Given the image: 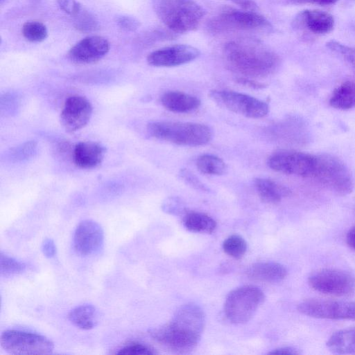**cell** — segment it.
<instances>
[{
  "mask_svg": "<svg viewBox=\"0 0 355 355\" xmlns=\"http://www.w3.org/2000/svg\"><path fill=\"white\" fill-rule=\"evenodd\" d=\"M205 323V316L197 304L189 303L180 306L171 321L150 331L158 343L178 353H187L200 341Z\"/></svg>",
  "mask_w": 355,
  "mask_h": 355,
  "instance_id": "obj_1",
  "label": "cell"
},
{
  "mask_svg": "<svg viewBox=\"0 0 355 355\" xmlns=\"http://www.w3.org/2000/svg\"><path fill=\"white\" fill-rule=\"evenodd\" d=\"M224 56L228 67L245 77L262 78L272 73L279 57L254 40L233 41L225 44Z\"/></svg>",
  "mask_w": 355,
  "mask_h": 355,
  "instance_id": "obj_2",
  "label": "cell"
},
{
  "mask_svg": "<svg viewBox=\"0 0 355 355\" xmlns=\"http://www.w3.org/2000/svg\"><path fill=\"white\" fill-rule=\"evenodd\" d=\"M153 8L164 24L176 33L196 30L205 15L194 0H151Z\"/></svg>",
  "mask_w": 355,
  "mask_h": 355,
  "instance_id": "obj_3",
  "label": "cell"
},
{
  "mask_svg": "<svg viewBox=\"0 0 355 355\" xmlns=\"http://www.w3.org/2000/svg\"><path fill=\"white\" fill-rule=\"evenodd\" d=\"M147 131L153 137L181 146H202L211 138L210 128L198 123L154 121L148 124Z\"/></svg>",
  "mask_w": 355,
  "mask_h": 355,
  "instance_id": "obj_4",
  "label": "cell"
},
{
  "mask_svg": "<svg viewBox=\"0 0 355 355\" xmlns=\"http://www.w3.org/2000/svg\"><path fill=\"white\" fill-rule=\"evenodd\" d=\"M311 178L340 195L350 193L354 187L352 175L346 164L329 154L315 155Z\"/></svg>",
  "mask_w": 355,
  "mask_h": 355,
  "instance_id": "obj_5",
  "label": "cell"
},
{
  "mask_svg": "<svg viewBox=\"0 0 355 355\" xmlns=\"http://www.w3.org/2000/svg\"><path fill=\"white\" fill-rule=\"evenodd\" d=\"M264 299V293L257 286L237 288L228 294L224 304V313L232 323H245L253 317Z\"/></svg>",
  "mask_w": 355,
  "mask_h": 355,
  "instance_id": "obj_6",
  "label": "cell"
},
{
  "mask_svg": "<svg viewBox=\"0 0 355 355\" xmlns=\"http://www.w3.org/2000/svg\"><path fill=\"white\" fill-rule=\"evenodd\" d=\"M0 344L8 353L18 355L48 354L54 348L52 341L44 336L14 329L2 333Z\"/></svg>",
  "mask_w": 355,
  "mask_h": 355,
  "instance_id": "obj_7",
  "label": "cell"
},
{
  "mask_svg": "<svg viewBox=\"0 0 355 355\" xmlns=\"http://www.w3.org/2000/svg\"><path fill=\"white\" fill-rule=\"evenodd\" d=\"M209 95L219 105L248 118H262L269 111L266 103L248 94L234 91L214 90Z\"/></svg>",
  "mask_w": 355,
  "mask_h": 355,
  "instance_id": "obj_8",
  "label": "cell"
},
{
  "mask_svg": "<svg viewBox=\"0 0 355 355\" xmlns=\"http://www.w3.org/2000/svg\"><path fill=\"white\" fill-rule=\"evenodd\" d=\"M308 282L313 289L324 294L341 296L355 291L354 276L340 269L318 270L309 277Z\"/></svg>",
  "mask_w": 355,
  "mask_h": 355,
  "instance_id": "obj_9",
  "label": "cell"
},
{
  "mask_svg": "<svg viewBox=\"0 0 355 355\" xmlns=\"http://www.w3.org/2000/svg\"><path fill=\"white\" fill-rule=\"evenodd\" d=\"M209 26L216 32L228 30L258 31L269 29L271 27L265 17L254 11H241L231 8L225 9L214 18Z\"/></svg>",
  "mask_w": 355,
  "mask_h": 355,
  "instance_id": "obj_10",
  "label": "cell"
},
{
  "mask_svg": "<svg viewBox=\"0 0 355 355\" xmlns=\"http://www.w3.org/2000/svg\"><path fill=\"white\" fill-rule=\"evenodd\" d=\"M314 163L315 155L293 150H277L268 159V166L275 171L310 178Z\"/></svg>",
  "mask_w": 355,
  "mask_h": 355,
  "instance_id": "obj_11",
  "label": "cell"
},
{
  "mask_svg": "<svg viewBox=\"0 0 355 355\" xmlns=\"http://www.w3.org/2000/svg\"><path fill=\"white\" fill-rule=\"evenodd\" d=\"M301 313L316 318L355 320V302L308 300L297 306Z\"/></svg>",
  "mask_w": 355,
  "mask_h": 355,
  "instance_id": "obj_12",
  "label": "cell"
},
{
  "mask_svg": "<svg viewBox=\"0 0 355 355\" xmlns=\"http://www.w3.org/2000/svg\"><path fill=\"white\" fill-rule=\"evenodd\" d=\"M92 105L84 96L73 95L69 97L60 114V122L68 132H75L84 128L92 114Z\"/></svg>",
  "mask_w": 355,
  "mask_h": 355,
  "instance_id": "obj_13",
  "label": "cell"
},
{
  "mask_svg": "<svg viewBox=\"0 0 355 355\" xmlns=\"http://www.w3.org/2000/svg\"><path fill=\"white\" fill-rule=\"evenodd\" d=\"M200 51L188 44H176L157 49L147 57L148 63L154 67H172L189 63L200 55Z\"/></svg>",
  "mask_w": 355,
  "mask_h": 355,
  "instance_id": "obj_14",
  "label": "cell"
},
{
  "mask_svg": "<svg viewBox=\"0 0 355 355\" xmlns=\"http://www.w3.org/2000/svg\"><path fill=\"white\" fill-rule=\"evenodd\" d=\"M104 234L100 225L92 220L81 221L73 236L75 250L82 255L98 252L103 246Z\"/></svg>",
  "mask_w": 355,
  "mask_h": 355,
  "instance_id": "obj_15",
  "label": "cell"
},
{
  "mask_svg": "<svg viewBox=\"0 0 355 355\" xmlns=\"http://www.w3.org/2000/svg\"><path fill=\"white\" fill-rule=\"evenodd\" d=\"M110 47L106 38L99 35L88 36L71 48L69 56L76 63H92L103 58L108 53Z\"/></svg>",
  "mask_w": 355,
  "mask_h": 355,
  "instance_id": "obj_16",
  "label": "cell"
},
{
  "mask_svg": "<svg viewBox=\"0 0 355 355\" xmlns=\"http://www.w3.org/2000/svg\"><path fill=\"white\" fill-rule=\"evenodd\" d=\"M105 155V148L95 141H81L77 144L73 150V161L82 168H92L98 166Z\"/></svg>",
  "mask_w": 355,
  "mask_h": 355,
  "instance_id": "obj_17",
  "label": "cell"
},
{
  "mask_svg": "<svg viewBox=\"0 0 355 355\" xmlns=\"http://www.w3.org/2000/svg\"><path fill=\"white\" fill-rule=\"evenodd\" d=\"M295 23H300L313 33L326 34L333 30L334 18L324 11L306 10L297 17Z\"/></svg>",
  "mask_w": 355,
  "mask_h": 355,
  "instance_id": "obj_18",
  "label": "cell"
},
{
  "mask_svg": "<svg viewBox=\"0 0 355 355\" xmlns=\"http://www.w3.org/2000/svg\"><path fill=\"white\" fill-rule=\"evenodd\" d=\"M247 276L253 280L276 283L282 281L287 275L286 268L277 262H259L249 266Z\"/></svg>",
  "mask_w": 355,
  "mask_h": 355,
  "instance_id": "obj_19",
  "label": "cell"
},
{
  "mask_svg": "<svg viewBox=\"0 0 355 355\" xmlns=\"http://www.w3.org/2000/svg\"><path fill=\"white\" fill-rule=\"evenodd\" d=\"M162 105L168 110L175 113L192 112L200 105L196 96L178 91H168L161 97Z\"/></svg>",
  "mask_w": 355,
  "mask_h": 355,
  "instance_id": "obj_20",
  "label": "cell"
},
{
  "mask_svg": "<svg viewBox=\"0 0 355 355\" xmlns=\"http://www.w3.org/2000/svg\"><path fill=\"white\" fill-rule=\"evenodd\" d=\"M254 183L259 198L266 203H277L291 193L287 187L270 179L256 178Z\"/></svg>",
  "mask_w": 355,
  "mask_h": 355,
  "instance_id": "obj_21",
  "label": "cell"
},
{
  "mask_svg": "<svg viewBox=\"0 0 355 355\" xmlns=\"http://www.w3.org/2000/svg\"><path fill=\"white\" fill-rule=\"evenodd\" d=\"M68 318L76 327L89 330L97 324L98 312L92 304H82L72 309L69 313Z\"/></svg>",
  "mask_w": 355,
  "mask_h": 355,
  "instance_id": "obj_22",
  "label": "cell"
},
{
  "mask_svg": "<svg viewBox=\"0 0 355 355\" xmlns=\"http://www.w3.org/2000/svg\"><path fill=\"white\" fill-rule=\"evenodd\" d=\"M327 347L336 354H355V328L338 331L327 343Z\"/></svg>",
  "mask_w": 355,
  "mask_h": 355,
  "instance_id": "obj_23",
  "label": "cell"
},
{
  "mask_svg": "<svg viewBox=\"0 0 355 355\" xmlns=\"http://www.w3.org/2000/svg\"><path fill=\"white\" fill-rule=\"evenodd\" d=\"M329 104L339 110H349L355 107V82L347 81L333 92Z\"/></svg>",
  "mask_w": 355,
  "mask_h": 355,
  "instance_id": "obj_24",
  "label": "cell"
},
{
  "mask_svg": "<svg viewBox=\"0 0 355 355\" xmlns=\"http://www.w3.org/2000/svg\"><path fill=\"white\" fill-rule=\"evenodd\" d=\"M183 223L188 230L199 233H211L216 227V221L211 216L200 212L187 213Z\"/></svg>",
  "mask_w": 355,
  "mask_h": 355,
  "instance_id": "obj_25",
  "label": "cell"
},
{
  "mask_svg": "<svg viewBox=\"0 0 355 355\" xmlns=\"http://www.w3.org/2000/svg\"><path fill=\"white\" fill-rule=\"evenodd\" d=\"M196 166L202 173L220 175L225 173L227 166L220 157L213 155H202L196 159Z\"/></svg>",
  "mask_w": 355,
  "mask_h": 355,
  "instance_id": "obj_26",
  "label": "cell"
},
{
  "mask_svg": "<svg viewBox=\"0 0 355 355\" xmlns=\"http://www.w3.org/2000/svg\"><path fill=\"white\" fill-rule=\"evenodd\" d=\"M21 33L27 40L33 42H42L48 36L46 26L38 21L25 22L22 26Z\"/></svg>",
  "mask_w": 355,
  "mask_h": 355,
  "instance_id": "obj_27",
  "label": "cell"
},
{
  "mask_svg": "<svg viewBox=\"0 0 355 355\" xmlns=\"http://www.w3.org/2000/svg\"><path fill=\"white\" fill-rule=\"evenodd\" d=\"M223 248L229 256L235 259H240L246 252L247 243L241 236L233 234L224 241Z\"/></svg>",
  "mask_w": 355,
  "mask_h": 355,
  "instance_id": "obj_28",
  "label": "cell"
},
{
  "mask_svg": "<svg viewBox=\"0 0 355 355\" xmlns=\"http://www.w3.org/2000/svg\"><path fill=\"white\" fill-rule=\"evenodd\" d=\"M26 265L3 252L0 254V271L5 276L17 275L23 272Z\"/></svg>",
  "mask_w": 355,
  "mask_h": 355,
  "instance_id": "obj_29",
  "label": "cell"
},
{
  "mask_svg": "<svg viewBox=\"0 0 355 355\" xmlns=\"http://www.w3.org/2000/svg\"><path fill=\"white\" fill-rule=\"evenodd\" d=\"M75 27L82 32H90L97 28L98 21L90 12L82 9L75 16Z\"/></svg>",
  "mask_w": 355,
  "mask_h": 355,
  "instance_id": "obj_30",
  "label": "cell"
},
{
  "mask_svg": "<svg viewBox=\"0 0 355 355\" xmlns=\"http://www.w3.org/2000/svg\"><path fill=\"white\" fill-rule=\"evenodd\" d=\"M36 150V142L28 141L13 148L10 153V157L17 162L27 159L33 156Z\"/></svg>",
  "mask_w": 355,
  "mask_h": 355,
  "instance_id": "obj_31",
  "label": "cell"
},
{
  "mask_svg": "<svg viewBox=\"0 0 355 355\" xmlns=\"http://www.w3.org/2000/svg\"><path fill=\"white\" fill-rule=\"evenodd\" d=\"M117 354L125 355H153L157 354L154 349L139 343H130L116 353Z\"/></svg>",
  "mask_w": 355,
  "mask_h": 355,
  "instance_id": "obj_32",
  "label": "cell"
},
{
  "mask_svg": "<svg viewBox=\"0 0 355 355\" xmlns=\"http://www.w3.org/2000/svg\"><path fill=\"white\" fill-rule=\"evenodd\" d=\"M327 44L329 49L336 52L337 53L340 54L348 61L351 62L352 63H355L354 49L350 48L347 46L333 40L329 42Z\"/></svg>",
  "mask_w": 355,
  "mask_h": 355,
  "instance_id": "obj_33",
  "label": "cell"
},
{
  "mask_svg": "<svg viewBox=\"0 0 355 355\" xmlns=\"http://www.w3.org/2000/svg\"><path fill=\"white\" fill-rule=\"evenodd\" d=\"M180 178L193 188L202 191H208L209 189L192 172L188 169L180 171Z\"/></svg>",
  "mask_w": 355,
  "mask_h": 355,
  "instance_id": "obj_34",
  "label": "cell"
},
{
  "mask_svg": "<svg viewBox=\"0 0 355 355\" xmlns=\"http://www.w3.org/2000/svg\"><path fill=\"white\" fill-rule=\"evenodd\" d=\"M162 209L171 214H179L184 211L183 203L176 198H168L162 204Z\"/></svg>",
  "mask_w": 355,
  "mask_h": 355,
  "instance_id": "obj_35",
  "label": "cell"
},
{
  "mask_svg": "<svg viewBox=\"0 0 355 355\" xmlns=\"http://www.w3.org/2000/svg\"><path fill=\"white\" fill-rule=\"evenodd\" d=\"M59 7L67 14L75 17L83 9L76 0H57Z\"/></svg>",
  "mask_w": 355,
  "mask_h": 355,
  "instance_id": "obj_36",
  "label": "cell"
},
{
  "mask_svg": "<svg viewBox=\"0 0 355 355\" xmlns=\"http://www.w3.org/2000/svg\"><path fill=\"white\" fill-rule=\"evenodd\" d=\"M118 26L126 31H133L139 26V21L129 16H120L116 19Z\"/></svg>",
  "mask_w": 355,
  "mask_h": 355,
  "instance_id": "obj_37",
  "label": "cell"
},
{
  "mask_svg": "<svg viewBox=\"0 0 355 355\" xmlns=\"http://www.w3.org/2000/svg\"><path fill=\"white\" fill-rule=\"evenodd\" d=\"M41 250L45 257L48 258L54 257L56 252L54 241L51 239H45L42 243Z\"/></svg>",
  "mask_w": 355,
  "mask_h": 355,
  "instance_id": "obj_38",
  "label": "cell"
},
{
  "mask_svg": "<svg viewBox=\"0 0 355 355\" xmlns=\"http://www.w3.org/2000/svg\"><path fill=\"white\" fill-rule=\"evenodd\" d=\"M293 4H317L320 6L331 5L338 0H288Z\"/></svg>",
  "mask_w": 355,
  "mask_h": 355,
  "instance_id": "obj_39",
  "label": "cell"
},
{
  "mask_svg": "<svg viewBox=\"0 0 355 355\" xmlns=\"http://www.w3.org/2000/svg\"><path fill=\"white\" fill-rule=\"evenodd\" d=\"M236 81L239 83H240L241 85H245L249 87L254 88V89H262L266 87V85L263 83L250 79L246 77L239 78L236 80Z\"/></svg>",
  "mask_w": 355,
  "mask_h": 355,
  "instance_id": "obj_40",
  "label": "cell"
},
{
  "mask_svg": "<svg viewBox=\"0 0 355 355\" xmlns=\"http://www.w3.org/2000/svg\"><path fill=\"white\" fill-rule=\"evenodd\" d=\"M235 4L239 6L243 10L254 11L257 8V6L252 0H232Z\"/></svg>",
  "mask_w": 355,
  "mask_h": 355,
  "instance_id": "obj_41",
  "label": "cell"
},
{
  "mask_svg": "<svg viewBox=\"0 0 355 355\" xmlns=\"http://www.w3.org/2000/svg\"><path fill=\"white\" fill-rule=\"evenodd\" d=\"M298 354L297 349L291 347H279L268 352V354L272 355H296Z\"/></svg>",
  "mask_w": 355,
  "mask_h": 355,
  "instance_id": "obj_42",
  "label": "cell"
},
{
  "mask_svg": "<svg viewBox=\"0 0 355 355\" xmlns=\"http://www.w3.org/2000/svg\"><path fill=\"white\" fill-rule=\"evenodd\" d=\"M346 241L348 245L355 250V225L353 226L347 232Z\"/></svg>",
  "mask_w": 355,
  "mask_h": 355,
  "instance_id": "obj_43",
  "label": "cell"
}]
</instances>
